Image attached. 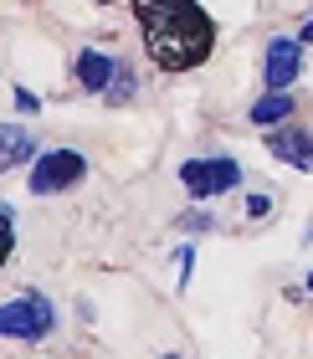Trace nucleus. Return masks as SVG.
<instances>
[{
	"instance_id": "1",
	"label": "nucleus",
	"mask_w": 313,
	"mask_h": 359,
	"mask_svg": "<svg viewBox=\"0 0 313 359\" xmlns=\"http://www.w3.org/2000/svg\"><path fill=\"white\" fill-rule=\"evenodd\" d=\"M144 31V52L164 72H190L216 52V21L195 0H128Z\"/></svg>"
},
{
	"instance_id": "2",
	"label": "nucleus",
	"mask_w": 313,
	"mask_h": 359,
	"mask_svg": "<svg viewBox=\"0 0 313 359\" xmlns=\"http://www.w3.org/2000/svg\"><path fill=\"white\" fill-rule=\"evenodd\" d=\"M180 185H185L195 201H211V195H226L241 185V165L226 154H206V159H185L180 165Z\"/></svg>"
},
{
	"instance_id": "3",
	"label": "nucleus",
	"mask_w": 313,
	"mask_h": 359,
	"mask_svg": "<svg viewBox=\"0 0 313 359\" xmlns=\"http://www.w3.org/2000/svg\"><path fill=\"white\" fill-rule=\"evenodd\" d=\"M52 329H57V313L41 292H26V298L0 308V334L6 339H46Z\"/></svg>"
},
{
	"instance_id": "4",
	"label": "nucleus",
	"mask_w": 313,
	"mask_h": 359,
	"mask_svg": "<svg viewBox=\"0 0 313 359\" xmlns=\"http://www.w3.org/2000/svg\"><path fill=\"white\" fill-rule=\"evenodd\" d=\"M82 175H88V159L77 149H41L36 165H31V190L36 195H62V190H72Z\"/></svg>"
},
{
	"instance_id": "5",
	"label": "nucleus",
	"mask_w": 313,
	"mask_h": 359,
	"mask_svg": "<svg viewBox=\"0 0 313 359\" xmlns=\"http://www.w3.org/2000/svg\"><path fill=\"white\" fill-rule=\"evenodd\" d=\"M303 77V41L298 36H272L262 52V83L267 88H293Z\"/></svg>"
},
{
	"instance_id": "6",
	"label": "nucleus",
	"mask_w": 313,
	"mask_h": 359,
	"mask_svg": "<svg viewBox=\"0 0 313 359\" xmlns=\"http://www.w3.org/2000/svg\"><path fill=\"white\" fill-rule=\"evenodd\" d=\"M267 149H272V159H283L293 170H313V128L277 123V128H267Z\"/></svg>"
},
{
	"instance_id": "7",
	"label": "nucleus",
	"mask_w": 313,
	"mask_h": 359,
	"mask_svg": "<svg viewBox=\"0 0 313 359\" xmlns=\"http://www.w3.org/2000/svg\"><path fill=\"white\" fill-rule=\"evenodd\" d=\"M113 72H119V57L98 52V46H82V52L72 57V77H77L82 93H98V97H103L108 83H113Z\"/></svg>"
},
{
	"instance_id": "8",
	"label": "nucleus",
	"mask_w": 313,
	"mask_h": 359,
	"mask_svg": "<svg viewBox=\"0 0 313 359\" xmlns=\"http://www.w3.org/2000/svg\"><path fill=\"white\" fill-rule=\"evenodd\" d=\"M293 113H298L293 88H267L252 108H246V118H252L257 128H277V123H293Z\"/></svg>"
},
{
	"instance_id": "9",
	"label": "nucleus",
	"mask_w": 313,
	"mask_h": 359,
	"mask_svg": "<svg viewBox=\"0 0 313 359\" xmlns=\"http://www.w3.org/2000/svg\"><path fill=\"white\" fill-rule=\"evenodd\" d=\"M0 139H6V170L36 165V139H31L26 128H15V123H6V128H0Z\"/></svg>"
},
{
	"instance_id": "10",
	"label": "nucleus",
	"mask_w": 313,
	"mask_h": 359,
	"mask_svg": "<svg viewBox=\"0 0 313 359\" xmlns=\"http://www.w3.org/2000/svg\"><path fill=\"white\" fill-rule=\"evenodd\" d=\"M134 93H139V83H134V67H128V62H119V72H113V83H108V93H103V103H108V108H124Z\"/></svg>"
},
{
	"instance_id": "11",
	"label": "nucleus",
	"mask_w": 313,
	"mask_h": 359,
	"mask_svg": "<svg viewBox=\"0 0 313 359\" xmlns=\"http://www.w3.org/2000/svg\"><path fill=\"white\" fill-rule=\"evenodd\" d=\"M180 231H190V236H201V231H216V221H211V210H185V216H175Z\"/></svg>"
},
{
	"instance_id": "12",
	"label": "nucleus",
	"mask_w": 313,
	"mask_h": 359,
	"mask_svg": "<svg viewBox=\"0 0 313 359\" xmlns=\"http://www.w3.org/2000/svg\"><path fill=\"white\" fill-rule=\"evenodd\" d=\"M11 97H15V108H21V113H41V97L31 93V88H15Z\"/></svg>"
},
{
	"instance_id": "13",
	"label": "nucleus",
	"mask_w": 313,
	"mask_h": 359,
	"mask_svg": "<svg viewBox=\"0 0 313 359\" xmlns=\"http://www.w3.org/2000/svg\"><path fill=\"white\" fill-rule=\"evenodd\" d=\"M267 210H272V201H267V195H246V216H252V221H262Z\"/></svg>"
},
{
	"instance_id": "14",
	"label": "nucleus",
	"mask_w": 313,
	"mask_h": 359,
	"mask_svg": "<svg viewBox=\"0 0 313 359\" xmlns=\"http://www.w3.org/2000/svg\"><path fill=\"white\" fill-rule=\"evenodd\" d=\"M298 41H313V11H308V21H303V31H298Z\"/></svg>"
},
{
	"instance_id": "15",
	"label": "nucleus",
	"mask_w": 313,
	"mask_h": 359,
	"mask_svg": "<svg viewBox=\"0 0 313 359\" xmlns=\"http://www.w3.org/2000/svg\"><path fill=\"white\" fill-rule=\"evenodd\" d=\"M308 292H313V272H308Z\"/></svg>"
},
{
	"instance_id": "16",
	"label": "nucleus",
	"mask_w": 313,
	"mask_h": 359,
	"mask_svg": "<svg viewBox=\"0 0 313 359\" xmlns=\"http://www.w3.org/2000/svg\"><path fill=\"white\" fill-rule=\"evenodd\" d=\"M98 6H113V0H98Z\"/></svg>"
},
{
	"instance_id": "17",
	"label": "nucleus",
	"mask_w": 313,
	"mask_h": 359,
	"mask_svg": "<svg viewBox=\"0 0 313 359\" xmlns=\"http://www.w3.org/2000/svg\"><path fill=\"white\" fill-rule=\"evenodd\" d=\"M164 359H175V354H164Z\"/></svg>"
}]
</instances>
